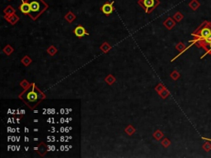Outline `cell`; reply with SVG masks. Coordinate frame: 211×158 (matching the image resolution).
I'll list each match as a JSON object with an SVG mask.
<instances>
[{"instance_id":"1","label":"cell","mask_w":211,"mask_h":158,"mask_svg":"<svg viewBox=\"0 0 211 158\" xmlns=\"http://www.w3.org/2000/svg\"><path fill=\"white\" fill-rule=\"evenodd\" d=\"M19 98L24 101L31 109H33L41 101L45 98L44 95L37 86L32 83L28 87L25 88V90L20 94Z\"/></svg>"},{"instance_id":"2","label":"cell","mask_w":211,"mask_h":158,"mask_svg":"<svg viewBox=\"0 0 211 158\" xmlns=\"http://www.w3.org/2000/svg\"><path fill=\"white\" fill-rule=\"evenodd\" d=\"M27 1L29 3L31 6V12L29 16L33 20H37L49 7L48 4L44 0H27Z\"/></svg>"},{"instance_id":"3","label":"cell","mask_w":211,"mask_h":158,"mask_svg":"<svg viewBox=\"0 0 211 158\" xmlns=\"http://www.w3.org/2000/svg\"><path fill=\"white\" fill-rule=\"evenodd\" d=\"M210 35H211V23L207 22V21H205L204 23H202L199 27V28L197 29L195 32H193V34H192V36L196 37V40H195L196 43L204 40Z\"/></svg>"},{"instance_id":"4","label":"cell","mask_w":211,"mask_h":158,"mask_svg":"<svg viewBox=\"0 0 211 158\" xmlns=\"http://www.w3.org/2000/svg\"><path fill=\"white\" fill-rule=\"evenodd\" d=\"M138 4L143 7L147 14L152 13L160 4L159 0H138Z\"/></svg>"},{"instance_id":"5","label":"cell","mask_w":211,"mask_h":158,"mask_svg":"<svg viewBox=\"0 0 211 158\" xmlns=\"http://www.w3.org/2000/svg\"><path fill=\"white\" fill-rule=\"evenodd\" d=\"M113 2L112 3H110V2H107L102 7H101V10L102 12L106 16H109L110 14L112 13V12L114 11V7H113Z\"/></svg>"},{"instance_id":"6","label":"cell","mask_w":211,"mask_h":158,"mask_svg":"<svg viewBox=\"0 0 211 158\" xmlns=\"http://www.w3.org/2000/svg\"><path fill=\"white\" fill-rule=\"evenodd\" d=\"M22 4L19 7V10L22 12L23 14L29 15L30 12H31V6L30 3L26 0H22Z\"/></svg>"},{"instance_id":"7","label":"cell","mask_w":211,"mask_h":158,"mask_svg":"<svg viewBox=\"0 0 211 158\" xmlns=\"http://www.w3.org/2000/svg\"><path fill=\"white\" fill-rule=\"evenodd\" d=\"M73 32H74L75 36H78V37H83V36H85V35H87L85 28L83 27H82V26H78L76 28L74 29Z\"/></svg>"},{"instance_id":"8","label":"cell","mask_w":211,"mask_h":158,"mask_svg":"<svg viewBox=\"0 0 211 158\" xmlns=\"http://www.w3.org/2000/svg\"><path fill=\"white\" fill-rule=\"evenodd\" d=\"M4 18L7 20V22H10L12 25H15L17 22L19 21V17L17 16V15L13 13V14L12 15H9V16H6V15H4Z\"/></svg>"},{"instance_id":"9","label":"cell","mask_w":211,"mask_h":158,"mask_svg":"<svg viewBox=\"0 0 211 158\" xmlns=\"http://www.w3.org/2000/svg\"><path fill=\"white\" fill-rule=\"evenodd\" d=\"M175 22L172 20V18H171V17H168L167 18V20L165 21V22H163V25L168 29V30H171V29H172L175 26Z\"/></svg>"},{"instance_id":"10","label":"cell","mask_w":211,"mask_h":158,"mask_svg":"<svg viewBox=\"0 0 211 158\" xmlns=\"http://www.w3.org/2000/svg\"><path fill=\"white\" fill-rule=\"evenodd\" d=\"M65 18L66 21H68L69 22H72L76 19V16H75V14H74L73 13H72V12H69V13L65 15Z\"/></svg>"},{"instance_id":"11","label":"cell","mask_w":211,"mask_h":158,"mask_svg":"<svg viewBox=\"0 0 211 158\" xmlns=\"http://www.w3.org/2000/svg\"><path fill=\"white\" fill-rule=\"evenodd\" d=\"M3 13H4V14L6 15V16H9V15H12L15 13V9L11 5H8V6H7V7L4 8Z\"/></svg>"},{"instance_id":"12","label":"cell","mask_w":211,"mask_h":158,"mask_svg":"<svg viewBox=\"0 0 211 158\" xmlns=\"http://www.w3.org/2000/svg\"><path fill=\"white\" fill-rule=\"evenodd\" d=\"M3 52L7 54V55H10L13 51H14V49L10 45V44H7V45H6L4 48H3Z\"/></svg>"},{"instance_id":"13","label":"cell","mask_w":211,"mask_h":158,"mask_svg":"<svg viewBox=\"0 0 211 158\" xmlns=\"http://www.w3.org/2000/svg\"><path fill=\"white\" fill-rule=\"evenodd\" d=\"M189 6L192 8V10H196L200 7V3L197 0H192L189 3Z\"/></svg>"},{"instance_id":"14","label":"cell","mask_w":211,"mask_h":158,"mask_svg":"<svg viewBox=\"0 0 211 158\" xmlns=\"http://www.w3.org/2000/svg\"><path fill=\"white\" fill-rule=\"evenodd\" d=\"M124 132H125L128 135H132V134H134V133L135 132V129H134L132 125H129V126H127V128L124 129Z\"/></svg>"},{"instance_id":"15","label":"cell","mask_w":211,"mask_h":158,"mask_svg":"<svg viewBox=\"0 0 211 158\" xmlns=\"http://www.w3.org/2000/svg\"><path fill=\"white\" fill-rule=\"evenodd\" d=\"M100 49H101L104 53H106V52H108V51L110 50V45L108 43L105 42V43H103L102 45H101Z\"/></svg>"},{"instance_id":"16","label":"cell","mask_w":211,"mask_h":158,"mask_svg":"<svg viewBox=\"0 0 211 158\" xmlns=\"http://www.w3.org/2000/svg\"><path fill=\"white\" fill-rule=\"evenodd\" d=\"M105 81H106L109 85H111V84H113V83L116 82V78H115L111 74H109V75L105 78Z\"/></svg>"},{"instance_id":"17","label":"cell","mask_w":211,"mask_h":158,"mask_svg":"<svg viewBox=\"0 0 211 158\" xmlns=\"http://www.w3.org/2000/svg\"><path fill=\"white\" fill-rule=\"evenodd\" d=\"M22 63L25 65V66H28V65L31 63V58H30L29 56L27 55V56H25V57L22 59Z\"/></svg>"},{"instance_id":"18","label":"cell","mask_w":211,"mask_h":158,"mask_svg":"<svg viewBox=\"0 0 211 158\" xmlns=\"http://www.w3.org/2000/svg\"><path fill=\"white\" fill-rule=\"evenodd\" d=\"M47 52L51 54V56H53V55H55L57 53V49L55 46L51 45V46H50V48L47 50Z\"/></svg>"},{"instance_id":"19","label":"cell","mask_w":211,"mask_h":158,"mask_svg":"<svg viewBox=\"0 0 211 158\" xmlns=\"http://www.w3.org/2000/svg\"><path fill=\"white\" fill-rule=\"evenodd\" d=\"M153 137H155V138L158 141V140H160L161 138L163 137V133L161 132L160 130H158V131H156V132L153 133Z\"/></svg>"},{"instance_id":"20","label":"cell","mask_w":211,"mask_h":158,"mask_svg":"<svg viewBox=\"0 0 211 158\" xmlns=\"http://www.w3.org/2000/svg\"><path fill=\"white\" fill-rule=\"evenodd\" d=\"M173 18H174L176 22H181V21H182V19L183 18V15H182L180 12H177V13L174 15Z\"/></svg>"},{"instance_id":"21","label":"cell","mask_w":211,"mask_h":158,"mask_svg":"<svg viewBox=\"0 0 211 158\" xmlns=\"http://www.w3.org/2000/svg\"><path fill=\"white\" fill-rule=\"evenodd\" d=\"M159 95L162 96V98L165 99V98H167L168 96H169V92L165 88V89H163V90L160 93H159Z\"/></svg>"},{"instance_id":"22","label":"cell","mask_w":211,"mask_h":158,"mask_svg":"<svg viewBox=\"0 0 211 158\" xmlns=\"http://www.w3.org/2000/svg\"><path fill=\"white\" fill-rule=\"evenodd\" d=\"M163 89H165V87L163 86V85H162V83H159V84H158V86L155 87V91H156V92H158V94L160 93L161 92H162V91Z\"/></svg>"},{"instance_id":"23","label":"cell","mask_w":211,"mask_h":158,"mask_svg":"<svg viewBox=\"0 0 211 158\" xmlns=\"http://www.w3.org/2000/svg\"><path fill=\"white\" fill-rule=\"evenodd\" d=\"M20 85H21V86H22L23 88H27V87H28L31 84H30L27 80H23L22 82H20Z\"/></svg>"},{"instance_id":"24","label":"cell","mask_w":211,"mask_h":158,"mask_svg":"<svg viewBox=\"0 0 211 158\" xmlns=\"http://www.w3.org/2000/svg\"><path fill=\"white\" fill-rule=\"evenodd\" d=\"M170 141L168 140V138H164L163 140H162V146L163 147H168V146L170 145Z\"/></svg>"},{"instance_id":"25","label":"cell","mask_w":211,"mask_h":158,"mask_svg":"<svg viewBox=\"0 0 211 158\" xmlns=\"http://www.w3.org/2000/svg\"><path fill=\"white\" fill-rule=\"evenodd\" d=\"M179 77H180V75H179V73L176 72V71H174V72L171 74V78L173 79V80H176Z\"/></svg>"},{"instance_id":"26","label":"cell","mask_w":211,"mask_h":158,"mask_svg":"<svg viewBox=\"0 0 211 158\" xmlns=\"http://www.w3.org/2000/svg\"><path fill=\"white\" fill-rule=\"evenodd\" d=\"M204 50H206L207 54H211V43H210L208 45H206L204 48Z\"/></svg>"},{"instance_id":"27","label":"cell","mask_w":211,"mask_h":158,"mask_svg":"<svg viewBox=\"0 0 211 158\" xmlns=\"http://www.w3.org/2000/svg\"><path fill=\"white\" fill-rule=\"evenodd\" d=\"M184 48H185V45H184L182 43H179L177 45H176V49H177L179 51L183 50Z\"/></svg>"},{"instance_id":"28","label":"cell","mask_w":211,"mask_h":158,"mask_svg":"<svg viewBox=\"0 0 211 158\" xmlns=\"http://www.w3.org/2000/svg\"><path fill=\"white\" fill-rule=\"evenodd\" d=\"M65 122V119L61 118V119H60V123H64Z\"/></svg>"},{"instance_id":"29","label":"cell","mask_w":211,"mask_h":158,"mask_svg":"<svg viewBox=\"0 0 211 158\" xmlns=\"http://www.w3.org/2000/svg\"><path fill=\"white\" fill-rule=\"evenodd\" d=\"M60 150H61V151H65V147L64 145H62L61 147H60Z\"/></svg>"},{"instance_id":"30","label":"cell","mask_w":211,"mask_h":158,"mask_svg":"<svg viewBox=\"0 0 211 158\" xmlns=\"http://www.w3.org/2000/svg\"><path fill=\"white\" fill-rule=\"evenodd\" d=\"M64 138H65V137H64V136L61 137H60V141H61V142H64V141H65V139H64Z\"/></svg>"},{"instance_id":"31","label":"cell","mask_w":211,"mask_h":158,"mask_svg":"<svg viewBox=\"0 0 211 158\" xmlns=\"http://www.w3.org/2000/svg\"><path fill=\"white\" fill-rule=\"evenodd\" d=\"M65 111V110H64V109H62V110H60V112H61L60 114H65V113H64Z\"/></svg>"},{"instance_id":"32","label":"cell","mask_w":211,"mask_h":158,"mask_svg":"<svg viewBox=\"0 0 211 158\" xmlns=\"http://www.w3.org/2000/svg\"><path fill=\"white\" fill-rule=\"evenodd\" d=\"M25 142H29V138L27 137H25Z\"/></svg>"},{"instance_id":"33","label":"cell","mask_w":211,"mask_h":158,"mask_svg":"<svg viewBox=\"0 0 211 158\" xmlns=\"http://www.w3.org/2000/svg\"><path fill=\"white\" fill-rule=\"evenodd\" d=\"M25 132H26V133H29V129H27V128H25Z\"/></svg>"},{"instance_id":"34","label":"cell","mask_w":211,"mask_h":158,"mask_svg":"<svg viewBox=\"0 0 211 158\" xmlns=\"http://www.w3.org/2000/svg\"><path fill=\"white\" fill-rule=\"evenodd\" d=\"M21 114H22V115H24V114H25V110H21Z\"/></svg>"},{"instance_id":"35","label":"cell","mask_w":211,"mask_h":158,"mask_svg":"<svg viewBox=\"0 0 211 158\" xmlns=\"http://www.w3.org/2000/svg\"><path fill=\"white\" fill-rule=\"evenodd\" d=\"M12 138H13V139H12V141H13V142H15V138H16V137L13 136L12 137Z\"/></svg>"},{"instance_id":"36","label":"cell","mask_w":211,"mask_h":158,"mask_svg":"<svg viewBox=\"0 0 211 158\" xmlns=\"http://www.w3.org/2000/svg\"><path fill=\"white\" fill-rule=\"evenodd\" d=\"M12 150H13V151H15V150H16V147H15V146H13V147H12Z\"/></svg>"},{"instance_id":"37","label":"cell","mask_w":211,"mask_h":158,"mask_svg":"<svg viewBox=\"0 0 211 158\" xmlns=\"http://www.w3.org/2000/svg\"><path fill=\"white\" fill-rule=\"evenodd\" d=\"M17 123H20V119H17Z\"/></svg>"},{"instance_id":"38","label":"cell","mask_w":211,"mask_h":158,"mask_svg":"<svg viewBox=\"0 0 211 158\" xmlns=\"http://www.w3.org/2000/svg\"><path fill=\"white\" fill-rule=\"evenodd\" d=\"M28 149H29V147H25V150H26V151H27Z\"/></svg>"},{"instance_id":"39","label":"cell","mask_w":211,"mask_h":158,"mask_svg":"<svg viewBox=\"0 0 211 158\" xmlns=\"http://www.w3.org/2000/svg\"><path fill=\"white\" fill-rule=\"evenodd\" d=\"M38 140H39V139H38L37 137H35V138H34V141H38Z\"/></svg>"},{"instance_id":"40","label":"cell","mask_w":211,"mask_h":158,"mask_svg":"<svg viewBox=\"0 0 211 158\" xmlns=\"http://www.w3.org/2000/svg\"><path fill=\"white\" fill-rule=\"evenodd\" d=\"M7 149H8V151H9V150L11 149V146H8V148H7Z\"/></svg>"},{"instance_id":"41","label":"cell","mask_w":211,"mask_h":158,"mask_svg":"<svg viewBox=\"0 0 211 158\" xmlns=\"http://www.w3.org/2000/svg\"><path fill=\"white\" fill-rule=\"evenodd\" d=\"M34 122H38V119H34Z\"/></svg>"},{"instance_id":"42","label":"cell","mask_w":211,"mask_h":158,"mask_svg":"<svg viewBox=\"0 0 211 158\" xmlns=\"http://www.w3.org/2000/svg\"><path fill=\"white\" fill-rule=\"evenodd\" d=\"M34 131H35V132H37V131H38V129H34Z\"/></svg>"}]
</instances>
